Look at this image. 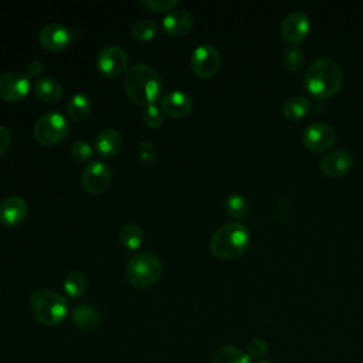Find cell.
<instances>
[{
    "instance_id": "1",
    "label": "cell",
    "mask_w": 363,
    "mask_h": 363,
    "mask_svg": "<svg viewBox=\"0 0 363 363\" xmlns=\"http://www.w3.org/2000/svg\"><path fill=\"white\" fill-rule=\"evenodd\" d=\"M123 86L128 96L139 105H150L162 99L163 82L157 71L143 62L128 67L123 77Z\"/></svg>"
},
{
    "instance_id": "2",
    "label": "cell",
    "mask_w": 363,
    "mask_h": 363,
    "mask_svg": "<svg viewBox=\"0 0 363 363\" xmlns=\"http://www.w3.org/2000/svg\"><path fill=\"white\" fill-rule=\"evenodd\" d=\"M343 81L340 64L332 57H319L311 62L303 84L316 98H326L339 91Z\"/></svg>"
},
{
    "instance_id": "3",
    "label": "cell",
    "mask_w": 363,
    "mask_h": 363,
    "mask_svg": "<svg viewBox=\"0 0 363 363\" xmlns=\"http://www.w3.org/2000/svg\"><path fill=\"white\" fill-rule=\"evenodd\" d=\"M250 245V231L238 221L225 223L216 230L210 240V251L220 258H235Z\"/></svg>"
},
{
    "instance_id": "4",
    "label": "cell",
    "mask_w": 363,
    "mask_h": 363,
    "mask_svg": "<svg viewBox=\"0 0 363 363\" xmlns=\"http://www.w3.org/2000/svg\"><path fill=\"white\" fill-rule=\"evenodd\" d=\"M28 305L33 316L47 326L61 323L68 313L67 299L61 294L48 288L34 291L30 296Z\"/></svg>"
},
{
    "instance_id": "5",
    "label": "cell",
    "mask_w": 363,
    "mask_h": 363,
    "mask_svg": "<svg viewBox=\"0 0 363 363\" xmlns=\"http://www.w3.org/2000/svg\"><path fill=\"white\" fill-rule=\"evenodd\" d=\"M163 271L162 261L150 251L133 254L126 265V278L136 288H147L157 282Z\"/></svg>"
},
{
    "instance_id": "6",
    "label": "cell",
    "mask_w": 363,
    "mask_h": 363,
    "mask_svg": "<svg viewBox=\"0 0 363 363\" xmlns=\"http://www.w3.org/2000/svg\"><path fill=\"white\" fill-rule=\"evenodd\" d=\"M69 125L67 118L57 112H45L43 113L34 123V138L41 145H54L62 140L68 133Z\"/></svg>"
},
{
    "instance_id": "7",
    "label": "cell",
    "mask_w": 363,
    "mask_h": 363,
    "mask_svg": "<svg viewBox=\"0 0 363 363\" xmlns=\"http://www.w3.org/2000/svg\"><path fill=\"white\" fill-rule=\"evenodd\" d=\"M128 64V52L119 45H106L96 55V67L108 78H116L126 72Z\"/></svg>"
},
{
    "instance_id": "8",
    "label": "cell",
    "mask_w": 363,
    "mask_h": 363,
    "mask_svg": "<svg viewBox=\"0 0 363 363\" xmlns=\"http://www.w3.org/2000/svg\"><path fill=\"white\" fill-rule=\"evenodd\" d=\"M221 65L220 51L211 44H200L191 54V68L201 78L213 77Z\"/></svg>"
},
{
    "instance_id": "9",
    "label": "cell",
    "mask_w": 363,
    "mask_h": 363,
    "mask_svg": "<svg viewBox=\"0 0 363 363\" xmlns=\"http://www.w3.org/2000/svg\"><path fill=\"white\" fill-rule=\"evenodd\" d=\"M111 167L102 160L89 162L81 173V184L91 194H99L111 183Z\"/></svg>"
},
{
    "instance_id": "10",
    "label": "cell",
    "mask_w": 363,
    "mask_h": 363,
    "mask_svg": "<svg viewBox=\"0 0 363 363\" xmlns=\"http://www.w3.org/2000/svg\"><path fill=\"white\" fill-rule=\"evenodd\" d=\"M302 142L313 152H323L335 145L336 132L325 122H313L303 129Z\"/></svg>"
},
{
    "instance_id": "11",
    "label": "cell",
    "mask_w": 363,
    "mask_h": 363,
    "mask_svg": "<svg viewBox=\"0 0 363 363\" xmlns=\"http://www.w3.org/2000/svg\"><path fill=\"white\" fill-rule=\"evenodd\" d=\"M311 28V20L306 13L301 10L289 11L281 21V37L288 43H299L303 40Z\"/></svg>"
},
{
    "instance_id": "12",
    "label": "cell",
    "mask_w": 363,
    "mask_h": 363,
    "mask_svg": "<svg viewBox=\"0 0 363 363\" xmlns=\"http://www.w3.org/2000/svg\"><path fill=\"white\" fill-rule=\"evenodd\" d=\"M30 91V79L21 71H7L0 75V98L6 101H18Z\"/></svg>"
},
{
    "instance_id": "13",
    "label": "cell",
    "mask_w": 363,
    "mask_h": 363,
    "mask_svg": "<svg viewBox=\"0 0 363 363\" xmlns=\"http://www.w3.org/2000/svg\"><path fill=\"white\" fill-rule=\"evenodd\" d=\"M72 40L71 30L61 23H48L45 24L38 34L40 44L51 51L64 50Z\"/></svg>"
},
{
    "instance_id": "14",
    "label": "cell",
    "mask_w": 363,
    "mask_h": 363,
    "mask_svg": "<svg viewBox=\"0 0 363 363\" xmlns=\"http://www.w3.org/2000/svg\"><path fill=\"white\" fill-rule=\"evenodd\" d=\"M353 166V156L347 150L343 149H335L326 153L320 162L319 167L320 170L332 177H339L347 173Z\"/></svg>"
},
{
    "instance_id": "15",
    "label": "cell",
    "mask_w": 363,
    "mask_h": 363,
    "mask_svg": "<svg viewBox=\"0 0 363 363\" xmlns=\"http://www.w3.org/2000/svg\"><path fill=\"white\" fill-rule=\"evenodd\" d=\"M28 213L27 201L20 196H10L0 203V223L13 227L20 224Z\"/></svg>"
},
{
    "instance_id": "16",
    "label": "cell",
    "mask_w": 363,
    "mask_h": 363,
    "mask_svg": "<svg viewBox=\"0 0 363 363\" xmlns=\"http://www.w3.org/2000/svg\"><path fill=\"white\" fill-rule=\"evenodd\" d=\"M191 106H193L191 98L180 89L169 91L160 99L162 112L173 118L186 116L191 111Z\"/></svg>"
},
{
    "instance_id": "17",
    "label": "cell",
    "mask_w": 363,
    "mask_h": 363,
    "mask_svg": "<svg viewBox=\"0 0 363 363\" xmlns=\"http://www.w3.org/2000/svg\"><path fill=\"white\" fill-rule=\"evenodd\" d=\"M123 146V138L119 130L108 128L101 130L95 138L96 153L102 157H111L121 152Z\"/></svg>"
},
{
    "instance_id": "18",
    "label": "cell",
    "mask_w": 363,
    "mask_h": 363,
    "mask_svg": "<svg viewBox=\"0 0 363 363\" xmlns=\"http://www.w3.org/2000/svg\"><path fill=\"white\" fill-rule=\"evenodd\" d=\"M162 26L170 35H183L193 27V16L186 10H170L164 14Z\"/></svg>"
},
{
    "instance_id": "19",
    "label": "cell",
    "mask_w": 363,
    "mask_h": 363,
    "mask_svg": "<svg viewBox=\"0 0 363 363\" xmlns=\"http://www.w3.org/2000/svg\"><path fill=\"white\" fill-rule=\"evenodd\" d=\"M71 320L77 328L88 330L98 326L101 316H99V312L92 305L79 303L72 309Z\"/></svg>"
},
{
    "instance_id": "20",
    "label": "cell",
    "mask_w": 363,
    "mask_h": 363,
    "mask_svg": "<svg viewBox=\"0 0 363 363\" xmlns=\"http://www.w3.org/2000/svg\"><path fill=\"white\" fill-rule=\"evenodd\" d=\"M34 91L41 101L55 102L62 95V85L54 77H43L35 81Z\"/></svg>"
},
{
    "instance_id": "21",
    "label": "cell",
    "mask_w": 363,
    "mask_h": 363,
    "mask_svg": "<svg viewBox=\"0 0 363 363\" xmlns=\"http://www.w3.org/2000/svg\"><path fill=\"white\" fill-rule=\"evenodd\" d=\"M91 111V99L82 92L74 94L67 104V115L72 121L84 119Z\"/></svg>"
},
{
    "instance_id": "22",
    "label": "cell",
    "mask_w": 363,
    "mask_h": 363,
    "mask_svg": "<svg viewBox=\"0 0 363 363\" xmlns=\"http://www.w3.org/2000/svg\"><path fill=\"white\" fill-rule=\"evenodd\" d=\"M311 108V102L303 95H294L282 104V113L288 119H299L306 115Z\"/></svg>"
},
{
    "instance_id": "23",
    "label": "cell",
    "mask_w": 363,
    "mask_h": 363,
    "mask_svg": "<svg viewBox=\"0 0 363 363\" xmlns=\"http://www.w3.org/2000/svg\"><path fill=\"white\" fill-rule=\"evenodd\" d=\"M86 285H88L86 277L78 269L69 271L64 277V281H62V286H64L65 294L72 296V298L81 296L86 291Z\"/></svg>"
},
{
    "instance_id": "24",
    "label": "cell",
    "mask_w": 363,
    "mask_h": 363,
    "mask_svg": "<svg viewBox=\"0 0 363 363\" xmlns=\"http://www.w3.org/2000/svg\"><path fill=\"white\" fill-rule=\"evenodd\" d=\"M213 363H251V359L238 347L224 345L214 353Z\"/></svg>"
},
{
    "instance_id": "25",
    "label": "cell",
    "mask_w": 363,
    "mask_h": 363,
    "mask_svg": "<svg viewBox=\"0 0 363 363\" xmlns=\"http://www.w3.org/2000/svg\"><path fill=\"white\" fill-rule=\"evenodd\" d=\"M119 240L125 247L138 250L143 242V230L135 223H126L119 230Z\"/></svg>"
},
{
    "instance_id": "26",
    "label": "cell",
    "mask_w": 363,
    "mask_h": 363,
    "mask_svg": "<svg viewBox=\"0 0 363 363\" xmlns=\"http://www.w3.org/2000/svg\"><path fill=\"white\" fill-rule=\"evenodd\" d=\"M224 208L228 216L234 218H242L247 216L250 206L248 200L240 193H231L224 200Z\"/></svg>"
},
{
    "instance_id": "27",
    "label": "cell",
    "mask_w": 363,
    "mask_h": 363,
    "mask_svg": "<svg viewBox=\"0 0 363 363\" xmlns=\"http://www.w3.org/2000/svg\"><path fill=\"white\" fill-rule=\"evenodd\" d=\"M157 31H159L157 24H156L153 20H149V18L138 20V21L132 26V35H133L136 40H140V41H149V40H152L153 37H156Z\"/></svg>"
},
{
    "instance_id": "28",
    "label": "cell",
    "mask_w": 363,
    "mask_h": 363,
    "mask_svg": "<svg viewBox=\"0 0 363 363\" xmlns=\"http://www.w3.org/2000/svg\"><path fill=\"white\" fill-rule=\"evenodd\" d=\"M282 61L289 71H296L303 64V52L298 45H291L285 50Z\"/></svg>"
},
{
    "instance_id": "29",
    "label": "cell",
    "mask_w": 363,
    "mask_h": 363,
    "mask_svg": "<svg viewBox=\"0 0 363 363\" xmlns=\"http://www.w3.org/2000/svg\"><path fill=\"white\" fill-rule=\"evenodd\" d=\"M142 121L149 128H159L163 123V112L155 104L146 105L142 112Z\"/></svg>"
},
{
    "instance_id": "30",
    "label": "cell",
    "mask_w": 363,
    "mask_h": 363,
    "mask_svg": "<svg viewBox=\"0 0 363 363\" xmlns=\"http://www.w3.org/2000/svg\"><path fill=\"white\" fill-rule=\"evenodd\" d=\"M71 155L78 162H88L92 157L94 150H92L91 145L86 140L78 139L71 146Z\"/></svg>"
},
{
    "instance_id": "31",
    "label": "cell",
    "mask_w": 363,
    "mask_h": 363,
    "mask_svg": "<svg viewBox=\"0 0 363 363\" xmlns=\"http://www.w3.org/2000/svg\"><path fill=\"white\" fill-rule=\"evenodd\" d=\"M268 352V345L264 339L261 337H255L252 340H250V343L247 345V356L250 359H257V360H262V357L267 354Z\"/></svg>"
},
{
    "instance_id": "32",
    "label": "cell",
    "mask_w": 363,
    "mask_h": 363,
    "mask_svg": "<svg viewBox=\"0 0 363 363\" xmlns=\"http://www.w3.org/2000/svg\"><path fill=\"white\" fill-rule=\"evenodd\" d=\"M139 3L155 11H170L177 4V0H139Z\"/></svg>"
},
{
    "instance_id": "33",
    "label": "cell",
    "mask_w": 363,
    "mask_h": 363,
    "mask_svg": "<svg viewBox=\"0 0 363 363\" xmlns=\"http://www.w3.org/2000/svg\"><path fill=\"white\" fill-rule=\"evenodd\" d=\"M138 153H139L140 159L145 162H152L156 159V152H155L153 146L146 140H143L138 145Z\"/></svg>"
},
{
    "instance_id": "34",
    "label": "cell",
    "mask_w": 363,
    "mask_h": 363,
    "mask_svg": "<svg viewBox=\"0 0 363 363\" xmlns=\"http://www.w3.org/2000/svg\"><path fill=\"white\" fill-rule=\"evenodd\" d=\"M11 140H13L11 132L6 126L0 125V156L9 150Z\"/></svg>"
},
{
    "instance_id": "35",
    "label": "cell",
    "mask_w": 363,
    "mask_h": 363,
    "mask_svg": "<svg viewBox=\"0 0 363 363\" xmlns=\"http://www.w3.org/2000/svg\"><path fill=\"white\" fill-rule=\"evenodd\" d=\"M27 74H28V77H38L41 72H43V69H44V65H43V62L41 61H38V60H31L28 64H27Z\"/></svg>"
},
{
    "instance_id": "36",
    "label": "cell",
    "mask_w": 363,
    "mask_h": 363,
    "mask_svg": "<svg viewBox=\"0 0 363 363\" xmlns=\"http://www.w3.org/2000/svg\"><path fill=\"white\" fill-rule=\"evenodd\" d=\"M257 363H274L272 360H267V359H262V360H258Z\"/></svg>"
}]
</instances>
